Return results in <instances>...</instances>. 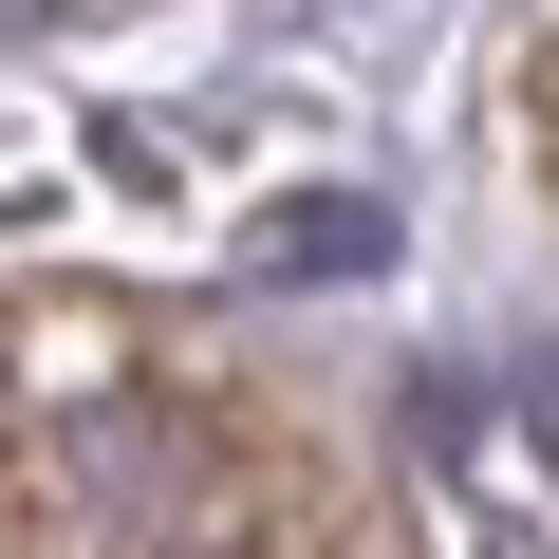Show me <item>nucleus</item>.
<instances>
[{
  "mask_svg": "<svg viewBox=\"0 0 559 559\" xmlns=\"http://www.w3.org/2000/svg\"><path fill=\"white\" fill-rule=\"evenodd\" d=\"M242 261H261V280H355V261H392V205H373V187H318V205H280Z\"/></svg>",
  "mask_w": 559,
  "mask_h": 559,
  "instance_id": "1",
  "label": "nucleus"
},
{
  "mask_svg": "<svg viewBox=\"0 0 559 559\" xmlns=\"http://www.w3.org/2000/svg\"><path fill=\"white\" fill-rule=\"evenodd\" d=\"M522 448H540V466H559V336H540V355H522Z\"/></svg>",
  "mask_w": 559,
  "mask_h": 559,
  "instance_id": "2",
  "label": "nucleus"
},
{
  "mask_svg": "<svg viewBox=\"0 0 559 559\" xmlns=\"http://www.w3.org/2000/svg\"><path fill=\"white\" fill-rule=\"evenodd\" d=\"M0 429H20V411H0Z\"/></svg>",
  "mask_w": 559,
  "mask_h": 559,
  "instance_id": "3",
  "label": "nucleus"
}]
</instances>
